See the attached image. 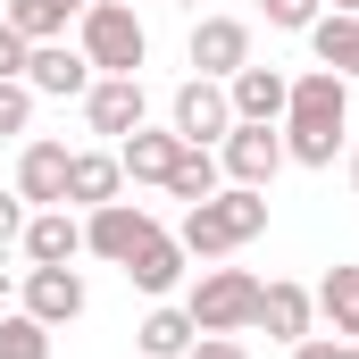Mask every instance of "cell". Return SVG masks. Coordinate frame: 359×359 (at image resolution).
Segmentation results:
<instances>
[{
    "instance_id": "6da1fadb",
    "label": "cell",
    "mask_w": 359,
    "mask_h": 359,
    "mask_svg": "<svg viewBox=\"0 0 359 359\" xmlns=\"http://www.w3.org/2000/svg\"><path fill=\"white\" fill-rule=\"evenodd\" d=\"M284 159L292 168H334V151H343V134H351V84L334 76V67H309V76H292V100H284Z\"/></svg>"
},
{
    "instance_id": "7a4b0ae2",
    "label": "cell",
    "mask_w": 359,
    "mask_h": 359,
    "mask_svg": "<svg viewBox=\"0 0 359 359\" xmlns=\"http://www.w3.org/2000/svg\"><path fill=\"white\" fill-rule=\"evenodd\" d=\"M268 234V192H251V184H217L209 201H192L176 226V243L201 259V268H217V259H234L243 243H259Z\"/></svg>"
},
{
    "instance_id": "3957f363",
    "label": "cell",
    "mask_w": 359,
    "mask_h": 359,
    "mask_svg": "<svg viewBox=\"0 0 359 359\" xmlns=\"http://www.w3.org/2000/svg\"><path fill=\"white\" fill-rule=\"evenodd\" d=\"M76 50L92 59V76H142L151 34H142V17L126 0H92L84 17H76Z\"/></svg>"
},
{
    "instance_id": "277c9868",
    "label": "cell",
    "mask_w": 359,
    "mask_h": 359,
    "mask_svg": "<svg viewBox=\"0 0 359 359\" xmlns=\"http://www.w3.org/2000/svg\"><path fill=\"white\" fill-rule=\"evenodd\" d=\"M184 309H192L201 334H243L259 318V276L251 268H201L192 292H184Z\"/></svg>"
},
{
    "instance_id": "5b68a950",
    "label": "cell",
    "mask_w": 359,
    "mask_h": 359,
    "mask_svg": "<svg viewBox=\"0 0 359 359\" xmlns=\"http://www.w3.org/2000/svg\"><path fill=\"white\" fill-rule=\"evenodd\" d=\"M151 234H159V217H151L142 201H126V192L100 201V209H84V251H92V259H109V268H126Z\"/></svg>"
},
{
    "instance_id": "8992f818",
    "label": "cell",
    "mask_w": 359,
    "mask_h": 359,
    "mask_svg": "<svg viewBox=\"0 0 359 359\" xmlns=\"http://www.w3.org/2000/svg\"><path fill=\"white\" fill-rule=\"evenodd\" d=\"M168 126H176L184 142L217 151V142L234 134V100H226V84H209V76H184V84H176V100H168Z\"/></svg>"
},
{
    "instance_id": "52a82bcc",
    "label": "cell",
    "mask_w": 359,
    "mask_h": 359,
    "mask_svg": "<svg viewBox=\"0 0 359 359\" xmlns=\"http://www.w3.org/2000/svg\"><path fill=\"white\" fill-rule=\"evenodd\" d=\"M217 168H226V184H251V192H268L292 159H284V134L276 126H243L234 117V134L217 142Z\"/></svg>"
},
{
    "instance_id": "ba28073f",
    "label": "cell",
    "mask_w": 359,
    "mask_h": 359,
    "mask_svg": "<svg viewBox=\"0 0 359 359\" xmlns=\"http://www.w3.org/2000/svg\"><path fill=\"white\" fill-rule=\"evenodd\" d=\"M184 59H192V76H209V84H226L234 67H251V25L243 17H192V42H184Z\"/></svg>"
},
{
    "instance_id": "9c48e42d",
    "label": "cell",
    "mask_w": 359,
    "mask_h": 359,
    "mask_svg": "<svg viewBox=\"0 0 359 359\" xmlns=\"http://www.w3.org/2000/svg\"><path fill=\"white\" fill-rule=\"evenodd\" d=\"M84 276L76 268H25V292H17V309H25V318H42V326H50V334H59V326H76V318H84Z\"/></svg>"
},
{
    "instance_id": "30bf717a",
    "label": "cell",
    "mask_w": 359,
    "mask_h": 359,
    "mask_svg": "<svg viewBox=\"0 0 359 359\" xmlns=\"http://www.w3.org/2000/svg\"><path fill=\"white\" fill-rule=\"evenodd\" d=\"M142 117H151V100H142V76H92V92H84V126H92V134L126 142Z\"/></svg>"
},
{
    "instance_id": "8fae6325",
    "label": "cell",
    "mask_w": 359,
    "mask_h": 359,
    "mask_svg": "<svg viewBox=\"0 0 359 359\" xmlns=\"http://www.w3.org/2000/svg\"><path fill=\"white\" fill-rule=\"evenodd\" d=\"M25 84H34V100H84V92H92V59L67 42V34H59V42H34Z\"/></svg>"
},
{
    "instance_id": "7c38bea8",
    "label": "cell",
    "mask_w": 359,
    "mask_h": 359,
    "mask_svg": "<svg viewBox=\"0 0 359 359\" xmlns=\"http://www.w3.org/2000/svg\"><path fill=\"white\" fill-rule=\"evenodd\" d=\"M17 251H25V268H76L84 259V217L76 209H34Z\"/></svg>"
},
{
    "instance_id": "4fadbf2b",
    "label": "cell",
    "mask_w": 359,
    "mask_h": 359,
    "mask_svg": "<svg viewBox=\"0 0 359 359\" xmlns=\"http://www.w3.org/2000/svg\"><path fill=\"white\" fill-rule=\"evenodd\" d=\"M226 100H234V117H243V126H284L292 76H284V67H259V59H251V67H234V76H226Z\"/></svg>"
},
{
    "instance_id": "5bb4252c",
    "label": "cell",
    "mask_w": 359,
    "mask_h": 359,
    "mask_svg": "<svg viewBox=\"0 0 359 359\" xmlns=\"http://www.w3.org/2000/svg\"><path fill=\"white\" fill-rule=\"evenodd\" d=\"M67 142H25L17 151V201L25 209H67Z\"/></svg>"
},
{
    "instance_id": "9a60e30c",
    "label": "cell",
    "mask_w": 359,
    "mask_h": 359,
    "mask_svg": "<svg viewBox=\"0 0 359 359\" xmlns=\"http://www.w3.org/2000/svg\"><path fill=\"white\" fill-rule=\"evenodd\" d=\"M251 326H268V343H284V351H292L301 334H318V292L276 276V284H259V318H251Z\"/></svg>"
},
{
    "instance_id": "2e32d148",
    "label": "cell",
    "mask_w": 359,
    "mask_h": 359,
    "mask_svg": "<svg viewBox=\"0 0 359 359\" xmlns=\"http://www.w3.org/2000/svg\"><path fill=\"white\" fill-rule=\"evenodd\" d=\"M184 268H192V251H184L176 234L159 226V234H151V243L126 259V284H134V292H151V301H168V292L184 284Z\"/></svg>"
},
{
    "instance_id": "e0dca14e",
    "label": "cell",
    "mask_w": 359,
    "mask_h": 359,
    "mask_svg": "<svg viewBox=\"0 0 359 359\" xmlns=\"http://www.w3.org/2000/svg\"><path fill=\"white\" fill-rule=\"evenodd\" d=\"M176 151H184V134H176V126H134V134L117 142V168H126V184H168Z\"/></svg>"
},
{
    "instance_id": "ac0fdd59",
    "label": "cell",
    "mask_w": 359,
    "mask_h": 359,
    "mask_svg": "<svg viewBox=\"0 0 359 359\" xmlns=\"http://www.w3.org/2000/svg\"><path fill=\"white\" fill-rule=\"evenodd\" d=\"M117 192H126L117 151H76V159H67V209H100V201H117Z\"/></svg>"
},
{
    "instance_id": "d6986e66",
    "label": "cell",
    "mask_w": 359,
    "mask_h": 359,
    "mask_svg": "<svg viewBox=\"0 0 359 359\" xmlns=\"http://www.w3.org/2000/svg\"><path fill=\"white\" fill-rule=\"evenodd\" d=\"M309 59H318V67H334L343 84H359V17L326 8V17L309 25Z\"/></svg>"
},
{
    "instance_id": "ffe728a7",
    "label": "cell",
    "mask_w": 359,
    "mask_h": 359,
    "mask_svg": "<svg viewBox=\"0 0 359 359\" xmlns=\"http://www.w3.org/2000/svg\"><path fill=\"white\" fill-rule=\"evenodd\" d=\"M134 343H142V359H184L192 343H201V326H192V309H176V301H159L142 326H134Z\"/></svg>"
},
{
    "instance_id": "44dd1931",
    "label": "cell",
    "mask_w": 359,
    "mask_h": 359,
    "mask_svg": "<svg viewBox=\"0 0 359 359\" xmlns=\"http://www.w3.org/2000/svg\"><path fill=\"white\" fill-rule=\"evenodd\" d=\"M84 8H92V0H8L0 17H8V25H17L25 42H59V34H67V25H76Z\"/></svg>"
},
{
    "instance_id": "7402d4cb",
    "label": "cell",
    "mask_w": 359,
    "mask_h": 359,
    "mask_svg": "<svg viewBox=\"0 0 359 359\" xmlns=\"http://www.w3.org/2000/svg\"><path fill=\"white\" fill-rule=\"evenodd\" d=\"M217 184H226V168H217V151H201V142H184V151H176V168H168V192H176L184 209H192V201H209Z\"/></svg>"
},
{
    "instance_id": "603a6c76",
    "label": "cell",
    "mask_w": 359,
    "mask_h": 359,
    "mask_svg": "<svg viewBox=\"0 0 359 359\" xmlns=\"http://www.w3.org/2000/svg\"><path fill=\"white\" fill-rule=\"evenodd\" d=\"M318 318H326L343 343H359V268H326V284H318Z\"/></svg>"
},
{
    "instance_id": "cb8c5ba5",
    "label": "cell",
    "mask_w": 359,
    "mask_h": 359,
    "mask_svg": "<svg viewBox=\"0 0 359 359\" xmlns=\"http://www.w3.org/2000/svg\"><path fill=\"white\" fill-rule=\"evenodd\" d=\"M0 359H50V326L25 318V309H8L0 318Z\"/></svg>"
},
{
    "instance_id": "d4e9b609",
    "label": "cell",
    "mask_w": 359,
    "mask_h": 359,
    "mask_svg": "<svg viewBox=\"0 0 359 359\" xmlns=\"http://www.w3.org/2000/svg\"><path fill=\"white\" fill-rule=\"evenodd\" d=\"M0 134H34V84L0 76Z\"/></svg>"
},
{
    "instance_id": "484cf974",
    "label": "cell",
    "mask_w": 359,
    "mask_h": 359,
    "mask_svg": "<svg viewBox=\"0 0 359 359\" xmlns=\"http://www.w3.org/2000/svg\"><path fill=\"white\" fill-rule=\"evenodd\" d=\"M259 17H268L276 34H309V25L326 17V0H259Z\"/></svg>"
},
{
    "instance_id": "4316f807",
    "label": "cell",
    "mask_w": 359,
    "mask_h": 359,
    "mask_svg": "<svg viewBox=\"0 0 359 359\" xmlns=\"http://www.w3.org/2000/svg\"><path fill=\"white\" fill-rule=\"evenodd\" d=\"M25 217H34V209H25V201H17V184H8V192H0V251H17V243H25Z\"/></svg>"
},
{
    "instance_id": "83f0119b",
    "label": "cell",
    "mask_w": 359,
    "mask_h": 359,
    "mask_svg": "<svg viewBox=\"0 0 359 359\" xmlns=\"http://www.w3.org/2000/svg\"><path fill=\"white\" fill-rule=\"evenodd\" d=\"M25 59H34V42H25L8 17H0V76H25Z\"/></svg>"
},
{
    "instance_id": "f1b7e54d",
    "label": "cell",
    "mask_w": 359,
    "mask_h": 359,
    "mask_svg": "<svg viewBox=\"0 0 359 359\" xmlns=\"http://www.w3.org/2000/svg\"><path fill=\"white\" fill-rule=\"evenodd\" d=\"M284 359H351V343H343V334H301Z\"/></svg>"
},
{
    "instance_id": "f546056e",
    "label": "cell",
    "mask_w": 359,
    "mask_h": 359,
    "mask_svg": "<svg viewBox=\"0 0 359 359\" xmlns=\"http://www.w3.org/2000/svg\"><path fill=\"white\" fill-rule=\"evenodd\" d=\"M184 359H251V351H243L234 334H201V343H192V351H184Z\"/></svg>"
},
{
    "instance_id": "4dcf8cb0",
    "label": "cell",
    "mask_w": 359,
    "mask_h": 359,
    "mask_svg": "<svg viewBox=\"0 0 359 359\" xmlns=\"http://www.w3.org/2000/svg\"><path fill=\"white\" fill-rule=\"evenodd\" d=\"M326 8H343V17H359V0H326Z\"/></svg>"
},
{
    "instance_id": "1f68e13d",
    "label": "cell",
    "mask_w": 359,
    "mask_h": 359,
    "mask_svg": "<svg viewBox=\"0 0 359 359\" xmlns=\"http://www.w3.org/2000/svg\"><path fill=\"white\" fill-rule=\"evenodd\" d=\"M351 192H359V142H351Z\"/></svg>"
},
{
    "instance_id": "d6a6232c",
    "label": "cell",
    "mask_w": 359,
    "mask_h": 359,
    "mask_svg": "<svg viewBox=\"0 0 359 359\" xmlns=\"http://www.w3.org/2000/svg\"><path fill=\"white\" fill-rule=\"evenodd\" d=\"M176 8H201V0H176Z\"/></svg>"
},
{
    "instance_id": "836d02e7",
    "label": "cell",
    "mask_w": 359,
    "mask_h": 359,
    "mask_svg": "<svg viewBox=\"0 0 359 359\" xmlns=\"http://www.w3.org/2000/svg\"><path fill=\"white\" fill-rule=\"evenodd\" d=\"M351 359H359V343H351Z\"/></svg>"
},
{
    "instance_id": "e575fe53",
    "label": "cell",
    "mask_w": 359,
    "mask_h": 359,
    "mask_svg": "<svg viewBox=\"0 0 359 359\" xmlns=\"http://www.w3.org/2000/svg\"><path fill=\"white\" fill-rule=\"evenodd\" d=\"M126 8H134V0H126Z\"/></svg>"
}]
</instances>
